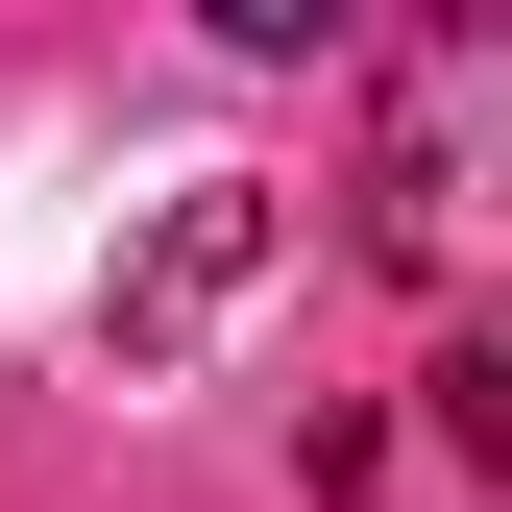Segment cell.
Returning <instances> with one entry per match:
<instances>
[{
    "mask_svg": "<svg viewBox=\"0 0 512 512\" xmlns=\"http://www.w3.org/2000/svg\"><path fill=\"white\" fill-rule=\"evenodd\" d=\"M244 269H269V171H196V196L147 220V269L98 293V317H122V366H171V342H196V317L244 293Z\"/></svg>",
    "mask_w": 512,
    "mask_h": 512,
    "instance_id": "6da1fadb",
    "label": "cell"
}]
</instances>
